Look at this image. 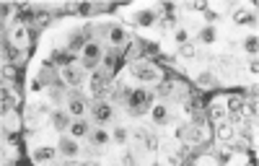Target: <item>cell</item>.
<instances>
[{
    "label": "cell",
    "mask_w": 259,
    "mask_h": 166,
    "mask_svg": "<svg viewBox=\"0 0 259 166\" xmlns=\"http://www.w3.org/2000/svg\"><path fill=\"white\" fill-rule=\"evenodd\" d=\"M133 36L135 34L130 31V26H124L117 18H96L94 21V42H99L104 50L124 55V50L130 47V42H133Z\"/></svg>",
    "instance_id": "obj_1"
},
{
    "label": "cell",
    "mask_w": 259,
    "mask_h": 166,
    "mask_svg": "<svg viewBox=\"0 0 259 166\" xmlns=\"http://www.w3.org/2000/svg\"><path fill=\"white\" fill-rule=\"evenodd\" d=\"M241 55L233 52H215L210 60V68L215 73L218 86H244V75H241Z\"/></svg>",
    "instance_id": "obj_2"
},
{
    "label": "cell",
    "mask_w": 259,
    "mask_h": 166,
    "mask_svg": "<svg viewBox=\"0 0 259 166\" xmlns=\"http://www.w3.org/2000/svg\"><path fill=\"white\" fill-rule=\"evenodd\" d=\"M24 128L26 133H36L41 128L50 124V117L55 112V107L47 101L45 94H36V96H26V104H24Z\"/></svg>",
    "instance_id": "obj_3"
},
{
    "label": "cell",
    "mask_w": 259,
    "mask_h": 166,
    "mask_svg": "<svg viewBox=\"0 0 259 166\" xmlns=\"http://www.w3.org/2000/svg\"><path fill=\"white\" fill-rule=\"evenodd\" d=\"M119 13L124 16L133 34H145V31H153L161 21V3L140 6V8H119Z\"/></svg>",
    "instance_id": "obj_4"
},
{
    "label": "cell",
    "mask_w": 259,
    "mask_h": 166,
    "mask_svg": "<svg viewBox=\"0 0 259 166\" xmlns=\"http://www.w3.org/2000/svg\"><path fill=\"white\" fill-rule=\"evenodd\" d=\"M153 94H156V101H163V104H168V107H174V109H182V104L187 101V96L192 94V89L187 86L184 80L166 75L161 83H156V86H153Z\"/></svg>",
    "instance_id": "obj_5"
},
{
    "label": "cell",
    "mask_w": 259,
    "mask_h": 166,
    "mask_svg": "<svg viewBox=\"0 0 259 166\" xmlns=\"http://www.w3.org/2000/svg\"><path fill=\"white\" fill-rule=\"evenodd\" d=\"M124 70H127V75L133 78L135 83L148 86V89H153L156 83H161L166 78V70L158 65L156 60H148V57H143L138 62H130V65H124Z\"/></svg>",
    "instance_id": "obj_6"
},
{
    "label": "cell",
    "mask_w": 259,
    "mask_h": 166,
    "mask_svg": "<svg viewBox=\"0 0 259 166\" xmlns=\"http://www.w3.org/2000/svg\"><path fill=\"white\" fill-rule=\"evenodd\" d=\"M89 119L96 124V128H112L119 119H127L119 107L109 99H91V109H89Z\"/></svg>",
    "instance_id": "obj_7"
},
{
    "label": "cell",
    "mask_w": 259,
    "mask_h": 166,
    "mask_svg": "<svg viewBox=\"0 0 259 166\" xmlns=\"http://www.w3.org/2000/svg\"><path fill=\"white\" fill-rule=\"evenodd\" d=\"M83 91L89 94V99H112V94H114V73H109L106 68H99V70L89 73Z\"/></svg>",
    "instance_id": "obj_8"
},
{
    "label": "cell",
    "mask_w": 259,
    "mask_h": 166,
    "mask_svg": "<svg viewBox=\"0 0 259 166\" xmlns=\"http://www.w3.org/2000/svg\"><path fill=\"white\" fill-rule=\"evenodd\" d=\"M182 140L192 148V156H202V153L210 151V145H212V128L207 122L205 124H187Z\"/></svg>",
    "instance_id": "obj_9"
},
{
    "label": "cell",
    "mask_w": 259,
    "mask_h": 166,
    "mask_svg": "<svg viewBox=\"0 0 259 166\" xmlns=\"http://www.w3.org/2000/svg\"><path fill=\"white\" fill-rule=\"evenodd\" d=\"M85 148H89V156H96V158L114 153V140H112L109 128H96L94 124L89 138H85Z\"/></svg>",
    "instance_id": "obj_10"
},
{
    "label": "cell",
    "mask_w": 259,
    "mask_h": 166,
    "mask_svg": "<svg viewBox=\"0 0 259 166\" xmlns=\"http://www.w3.org/2000/svg\"><path fill=\"white\" fill-rule=\"evenodd\" d=\"M233 29H244V31H256V6L251 3H239V6H231L228 11V21Z\"/></svg>",
    "instance_id": "obj_11"
},
{
    "label": "cell",
    "mask_w": 259,
    "mask_h": 166,
    "mask_svg": "<svg viewBox=\"0 0 259 166\" xmlns=\"http://www.w3.org/2000/svg\"><path fill=\"white\" fill-rule=\"evenodd\" d=\"M57 153L62 161H80V158H91L89 148H85V140L73 138L70 133H62L57 138Z\"/></svg>",
    "instance_id": "obj_12"
},
{
    "label": "cell",
    "mask_w": 259,
    "mask_h": 166,
    "mask_svg": "<svg viewBox=\"0 0 259 166\" xmlns=\"http://www.w3.org/2000/svg\"><path fill=\"white\" fill-rule=\"evenodd\" d=\"M65 112H68L73 119L75 117H89V109H91V99L85 91L80 89H68V99H65Z\"/></svg>",
    "instance_id": "obj_13"
},
{
    "label": "cell",
    "mask_w": 259,
    "mask_h": 166,
    "mask_svg": "<svg viewBox=\"0 0 259 166\" xmlns=\"http://www.w3.org/2000/svg\"><path fill=\"white\" fill-rule=\"evenodd\" d=\"M6 42L21 52H29L31 50V29L26 24H21V21H13L11 26H6Z\"/></svg>",
    "instance_id": "obj_14"
},
{
    "label": "cell",
    "mask_w": 259,
    "mask_h": 166,
    "mask_svg": "<svg viewBox=\"0 0 259 166\" xmlns=\"http://www.w3.org/2000/svg\"><path fill=\"white\" fill-rule=\"evenodd\" d=\"M26 148H29V158L34 166H62L57 145H26Z\"/></svg>",
    "instance_id": "obj_15"
},
{
    "label": "cell",
    "mask_w": 259,
    "mask_h": 166,
    "mask_svg": "<svg viewBox=\"0 0 259 166\" xmlns=\"http://www.w3.org/2000/svg\"><path fill=\"white\" fill-rule=\"evenodd\" d=\"M57 75H60V83L65 89H85V78H89V73H85L78 62H73V65H62L57 68Z\"/></svg>",
    "instance_id": "obj_16"
},
{
    "label": "cell",
    "mask_w": 259,
    "mask_h": 166,
    "mask_svg": "<svg viewBox=\"0 0 259 166\" xmlns=\"http://www.w3.org/2000/svg\"><path fill=\"white\" fill-rule=\"evenodd\" d=\"M101 60H104V47L99 42H89V45L83 47V52L78 55V65L85 73H94V70L101 68Z\"/></svg>",
    "instance_id": "obj_17"
},
{
    "label": "cell",
    "mask_w": 259,
    "mask_h": 166,
    "mask_svg": "<svg viewBox=\"0 0 259 166\" xmlns=\"http://www.w3.org/2000/svg\"><path fill=\"white\" fill-rule=\"evenodd\" d=\"M171 117H174V107H168V104H163V101H156L153 107L148 109L145 122H148L156 133H161V130L166 128V124L171 122Z\"/></svg>",
    "instance_id": "obj_18"
},
{
    "label": "cell",
    "mask_w": 259,
    "mask_h": 166,
    "mask_svg": "<svg viewBox=\"0 0 259 166\" xmlns=\"http://www.w3.org/2000/svg\"><path fill=\"white\" fill-rule=\"evenodd\" d=\"M192 42L197 47H202L205 52H210V55H215L218 52V45H221V26H202L197 34L192 36Z\"/></svg>",
    "instance_id": "obj_19"
},
{
    "label": "cell",
    "mask_w": 259,
    "mask_h": 166,
    "mask_svg": "<svg viewBox=\"0 0 259 166\" xmlns=\"http://www.w3.org/2000/svg\"><path fill=\"white\" fill-rule=\"evenodd\" d=\"M205 117L210 124H218L223 119H228V109H226V94H212V99L205 107Z\"/></svg>",
    "instance_id": "obj_20"
},
{
    "label": "cell",
    "mask_w": 259,
    "mask_h": 166,
    "mask_svg": "<svg viewBox=\"0 0 259 166\" xmlns=\"http://www.w3.org/2000/svg\"><path fill=\"white\" fill-rule=\"evenodd\" d=\"M21 130H24V112L21 109L3 112V138H16Z\"/></svg>",
    "instance_id": "obj_21"
},
{
    "label": "cell",
    "mask_w": 259,
    "mask_h": 166,
    "mask_svg": "<svg viewBox=\"0 0 259 166\" xmlns=\"http://www.w3.org/2000/svg\"><path fill=\"white\" fill-rule=\"evenodd\" d=\"M228 11H231L228 3H210V8L202 13V24H207V26H223L228 21Z\"/></svg>",
    "instance_id": "obj_22"
},
{
    "label": "cell",
    "mask_w": 259,
    "mask_h": 166,
    "mask_svg": "<svg viewBox=\"0 0 259 166\" xmlns=\"http://www.w3.org/2000/svg\"><path fill=\"white\" fill-rule=\"evenodd\" d=\"M192 83H194V89L202 91V94H210V91L218 89V80H215L212 68H205V70H200V73H194V75H192Z\"/></svg>",
    "instance_id": "obj_23"
},
{
    "label": "cell",
    "mask_w": 259,
    "mask_h": 166,
    "mask_svg": "<svg viewBox=\"0 0 259 166\" xmlns=\"http://www.w3.org/2000/svg\"><path fill=\"white\" fill-rule=\"evenodd\" d=\"M109 133L114 140V148H130V119H119L109 128Z\"/></svg>",
    "instance_id": "obj_24"
},
{
    "label": "cell",
    "mask_w": 259,
    "mask_h": 166,
    "mask_svg": "<svg viewBox=\"0 0 259 166\" xmlns=\"http://www.w3.org/2000/svg\"><path fill=\"white\" fill-rule=\"evenodd\" d=\"M130 151H133V158H135L138 166H156V151L153 148H148L143 143H133Z\"/></svg>",
    "instance_id": "obj_25"
},
{
    "label": "cell",
    "mask_w": 259,
    "mask_h": 166,
    "mask_svg": "<svg viewBox=\"0 0 259 166\" xmlns=\"http://www.w3.org/2000/svg\"><path fill=\"white\" fill-rule=\"evenodd\" d=\"M236 138V128H233V122L231 119H223V122H218V124H212V140L215 143H231Z\"/></svg>",
    "instance_id": "obj_26"
},
{
    "label": "cell",
    "mask_w": 259,
    "mask_h": 166,
    "mask_svg": "<svg viewBox=\"0 0 259 166\" xmlns=\"http://www.w3.org/2000/svg\"><path fill=\"white\" fill-rule=\"evenodd\" d=\"M91 128H94V122H91L89 117H75V119L70 122L68 133H70L73 138H78V140H85V138H89V133H91Z\"/></svg>",
    "instance_id": "obj_27"
},
{
    "label": "cell",
    "mask_w": 259,
    "mask_h": 166,
    "mask_svg": "<svg viewBox=\"0 0 259 166\" xmlns=\"http://www.w3.org/2000/svg\"><path fill=\"white\" fill-rule=\"evenodd\" d=\"M70 122H73V117H70L68 112H65L62 107H57V109L52 112V117H50V128H52V130H57V133L62 135V133H68Z\"/></svg>",
    "instance_id": "obj_28"
},
{
    "label": "cell",
    "mask_w": 259,
    "mask_h": 166,
    "mask_svg": "<svg viewBox=\"0 0 259 166\" xmlns=\"http://www.w3.org/2000/svg\"><path fill=\"white\" fill-rule=\"evenodd\" d=\"M124 65H130V62H138V60H143L145 57V52H143V39L135 34L133 36V42H130V47L124 50Z\"/></svg>",
    "instance_id": "obj_29"
},
{
    "label": "cell",
    "mask_w": 259,
    "mask_h": 166,
    "mask_svg": "<svg viewBox=\"0 0 259 166\" xmlns=\"http://www.w3.org/2000/svg\"><path fill=\"white\" fill-rule=\"evenodd\" d=\"M45 96H47V101L52 104V107L57 109V107H65V99H68V89H65L62 83H55V86H50V89L45 91Z\"/></svg>",
    "instance_id": "obj_30"
},
{
    "label": "cell",
    "mask_w": 259,
    "mask_h": 166,
    "mask_svg": "<svg viewBox=\"0 0 259 166\" xmlns=\"http://www.w3.org/2000/svg\"><path fill=\"white\" fill-rule=\"evenodd\" d=\"M226 109H228V119L244 117V96L241 94H226Z\"/></svg>",
    "instance_id": "obj_31"
},
{
    "label": "cell",
    "mask_w": 259,
    "mask_h": 166,
    "mask_svg": "<svg viewBox=\"0 0 259 166\" xmlns=\"http://www.w3.org/2000/svg\"><path fill=\"white\" fill-rule=\"evenodd\" d=\"M21 107V94L16 86H6L3 83V112L8 109H18Z\"/></svg>",
    "instance_id": "obj_32"
},
{
    "label": "cell",
    "mask_w": 259,
    "mask_h": 166,
    "mask_svg": "<svg viewBox=\"0 0 259 166\" xmlns=\"http://www.w3.org/2000/svg\"><path fill=\"white\" fill-rule=\"evenodd\" d=\"M166 39H168L171 45H174V47L179 50V47H184V45H189V42H192V34H189V31H187V29H184V26L179 24V26H177L174 31H171V34H168Z\"/></svg>",
    "instance_id": "obj_33"
},
{
    "label": "cell",
    "mask_w": 259,
    "mask_h": 166,
    "mask_svg": "<svg viewBox=\"0 0 259 166\" xmlns=\"http://www.w3.org/2000/svg\"><path fill=\"white\" fill-rule=\"evenodd\" d=\"M207 153H210V156H212L215 161H218L221 166H223V163H226V161H228V158L233 156L231 145H226V143H215V145H210V151H207Z\"/></svg>",
    "instance_id": "obj_34"
},
{
    "label": "cell",
    "mask_w": 259,
    "mask_h": 166,
    "mask_svg": "<svg viewBox=\"0 0 259 166\" xmlns=\"http://www.w3.org/2000/svg\"><path fill=\"white\" fill-rule=\"evenodd\" d=\"M16 13H18V6H16V3H3V8H0V16H3V21H6L8 26L16 21V18H13Z\"/></svg>",
    "instance_id": "obj_35"
},
{
    "label": "cell",
    "mask_w": 259,
    "mask_h": 166,
    "mask_svg": "<svg viewBox=\"0 0 259 166\" xmlns=\"http://www.w3.org/2000/svg\"><path fill=\"white\" fill-rule=\"evenodd\" d=\"M189 163H192V166H221V163L215 161V158H212L210 153H202V156H194V158H192Z\"/></svg>",
    "instance_id": "obj_36"
},
{
    "label": "cell",
    "mask_w": 259,
    "mask_h": 166,
    "mask_svg": "<svg viewBox=\"0 0 259 166\" xmlns=\"http://www.w3.org/2000/svg\"><path fill=\"white\" fill-rule=\"evenodd\" d=\"M3 83L6 86H16V65H3Z\"/></svg>",
    "instance_id": "obj_37"
},
{
    "label": "cell",
    "mask_w": 259,
    "mask_h": 166,
    "mask_svg": "<svg viewBox=\"0 0 259 166\" xmlns=\"http://www.w3.org/2000/svg\"><path fill=\"white\" fill-rule=\"evenodd\" d=\"M244 163H246V158H244V156L233 153V156H231V158H228V161H226L223 166H244Z\"/></svg>",
    "instance_id": "obj_38"
},
{
    "label": "cell",
    "mask_w": 259,
    "mask_h": 166,
    "mask_svg": "<svg viewBox=\"0 0 259 166\" xmlns=\"http://www.w3.org/2000/svg\"><path fill=\"white\" fill-rule=\"evenodd\" d=\"M78 166H104V163H101V158L91 156V158H80V161H78Z\"/></svg>",
    "instance_id": "obj_39"
},
{
    "label": "cell",
    "mask_w": 259,
    "mask_h": 166,
    "mask_svg": "<svg viewBox=\"0 0 259 166\" xmlns=\"http://www.w3.org/2000/svg\"><path fill=\"white\" fill-rule=\"evenodd\" d=\"M62 166H78V161H62Z\"/></svg>",
    "instance_id": "obj_40"
},
{
    "label": "cell",
    "mask_w": 259,
    "mask_h": 166,
    "mask_svg": "<svg viewBox=\"0 0 259 166\" xmlns=\"http://www.w3.org/2000/svg\"><path fill=\"white\" fill-rule=\"evenodd\" d=\"M244 166H256V163H244Z\"/></svg>",
    "instance_id": "obj_41"
},
{
    "label": "cell",
    "mask_w": 259,
    "mask_h": 166,
    "mask_svg": "<svg viewBox=\"0 0 259 166\" xmlns=\"http://www.w3.org/2000/svg\"><path fill=\"white\" fill-rule=\"evenodd\" d=\"M156 166H158V163H156Z\"/></svg>",
    "instance_id": "obj_42"
}]
</instances>
